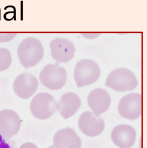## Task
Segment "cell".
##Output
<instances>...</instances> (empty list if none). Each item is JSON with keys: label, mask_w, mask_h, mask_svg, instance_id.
I'll return each instance as SVG.
<instances>
[{"label": "cell", "mask_w": 147, "mask_h": 148, "mask_svg": "<svg viewBox=\"0 0 147 148\" xmlns=\"http://www.w3.org/2000/svg\"><path fill=\"white\" fill-rule=\"evenodd\" d=\"M119 114L124 118L135 120L142 113V97L139 93H130L123 97L118 105Z\"/></svg>", "instance_id": "obj_6"}, {"label": "cell", "mask_w": 147, "mask_h": 148, "mask_svg": "<svg viewBox=\"0 0 147 148\" xmlns=\"http://www.w3.org/2000/svg\"><path fill=\"white\" fill-rule=\"evenodd\" d=\"M0 148H15V142L0 133Z\"/></svg>", "instance_id": "obj_16"}, {"label": "cell", "mask_w": 147, "mask_h": 148, "mask_svg": "<svg viewBox=\"0 0 147 148\" xmlns=\"http://www.w3.org/2000/svg\"><path fill=\"white\" fill-rule=\"evenodd\" d=\"M78 126L83 134L93 137L98 136L103 132L105 123L101 116L91 111H85L79 118Z\"/></svg>", "instance_id": "obj_7"}, {"label": "cell", "mask_w": 147, "mask_h": 148, "mask_svg": "<svg viewBox=\"0 0 147 148\" xmlns=\"http://www.w3.org/2000/svg\"><path fill=\"white\" fill-rule=\"evenodd\" d=\"M49 47L52 58L57 64L67 63L74 56L75 48L73 43L63 38H56L52 40Z\"/></svg>", "instance_id": "obj_8"}, {"label": "cell", "mask_w": 147, "mask_h": 148, "mask_svg": "<svg viewBox=\"0 0 147 148\" xmlns=\"http://www.w3.org/2000/svg\"><path fill=\"white\" fill-rule=\"evenodd\" d=\"M87 103L94 114L100 115L109 109L111 104L110 95L105 89L95 88L89 94Z\"/></svg>", "instance_id": "obj_12"}, {"label": "cell", "mask_w": 147, "mask_h": 148, "mask_svg": "<svg viewBox=\"0 0 147 148\" xmlns=\"http://www.w3.org/2000/svg\"><path fill=\"white\" fill-rule=\"evenodd\" d=\"M82 35L88 39H93L98 37L100 35V34L98 33H82Z\"/></svg>", "instance_id": "obj_18"}, {"label": "cell", "mask_w": 147, "mask_h": 148, "mask_svg": "<svg viewBox=\"0 0 147 148\" xmlns=\"http://www.w3.org/2000/svg\"><path fill=\"white\" fill-rule=\"evenodd\" d=\"M17 55L20 63L25 69L37 64L44 56L43 46L35 37H27L19 44Z\"/></svg>", "instance_id": "obj_1"}, {"label": "cell", "mask_w": 147, "mask_h": 148, "mask_svg": "<svg viewBox=\"0 0 147 148\" xmlns=\"http://www.w3.org/2000/svg\"><path fill=\"white\" fill-rule=\"evenodd\" d=\"M81 105L79 97L71 92L64 94L57 103V110L65 119H68L77 112Z\"/></svg>", "instance_id": "obj_13"}, {"label": "cell", "mask_w": 147, "mask_h": 148, "mask_svg": "<svg viewBox=\"0 0 147 148\" xmlns=\"http://www.w3.org/2000/svg\"><path fill=\"white\" fill-rule=\"evenodd\" d=\"M136 132L128 125H118L115 126L111 133L113 143L120 148H132L136 141Z\"/></svg>", "instance_id": "obj_10"}, {"label": "cell", "mask_w": 147, "mask_h": 148, "mask_svg": "<svg viewBox=\"0 0 147 148\" xmlns=\"http://www.w3.org/2000/svg\"><path fill=\"white\" fill-rule=\"evenodd\" d=\"M67 74L66 70L58 64H49L41 70L39 79L41 83L51 90L61 89L66 84Z\"/></svg>", "instance_id": "obj_4"}, {"label": "cell", "mask_w": 147, "mask_h": 148, "mask_svg": "<svg viewBox=\"0 0 147 148\" xmlns=\"http://www.w3.org/2000/svg\"><path fill=\"white\" fill-rule=\"evenodd\" d=\"M30 110L37 119H47L57 110V103L51 94L47 92L39 93L32 99Z\"/></svg>", "instance_id": "obj_5"}, {"label": "cell", "mask_w": 147, "mask_h": 148, "mask_svg": "<svg viewBox=\"0 0 147 148\" xmlns=\"http://www.w3.org/2000/svg\"><path fill=\"white\" fill-rule=\"evenodd\" d=\"M20 148H37L36 145L31 143H26L23 144Z\"/></svg>", "instance_id": "obj_19"}, {"label": "cell", "mask_w": 147, "mask_h": 148, "mask_svg": "<svg viewBox=\"0 0 147 148\" xmlns=\"http://www.w3.org/2000/svg\"><path fill=\"white\" fill-rule=\"evenodd\" d=\"M38 82L32 74L24 73L16 77L13 82V90L20 98L27 99L36 91Z\"/></svg>", "instance_id": "obj_9"}, {"label": "cell", "mask_w": 147, "mask_h": 148, "mask_svg": "<svg viewBox=\"0 0 147 148\" xmlns=\"http://www.w3.org/2000/svg\"><path fill=\"white\" fill-rule=\"evenodd\" d=\"M21 121L13 110L4 109L0 111V133L10 138L15 136L21 127Z\"/></svg>", "instance_id": "obj_11"}, {"label": "cell", "mask_w": 147, "mask_h": 148, "mask_svg": "<svg viewBox=\"0 0 147 148\" xmlns=\"http://www.w3.org/2000/svg\"><path fill=\"white\" fill-rule=\"evenodd\" d=\"M105 85L116 91L133 90L138 86V80L134 73L126 68H118L108 75Z\"/></svg>", "instance_id": "obj_2"}, {"label": "cell", "mask_w": 147, "mask_h": 148, "mask_svg": "<svg viewBox=\"0 0 147 148\" xmlns=\"http://www.w3.org/2000/svg\"><path fill=\"white\" fill-rule=\"evenodd\" d=\"M101 75L98 64L93 60L84 59L79 60L74 69V79L78 87L93 84Z\"/></svg>", "instance_id": "obj_3"}, {"label": "cell", "mask_w": 147, "mask_h": 148, "mask_svg": "<svg viewBox=\"0 0 147 148\" xmlns=\"http://www.w3.org/2000/svg\"><path fill=\"white\" fill-rule=\"evenodd\" d=\"M12 62V55L10 51L4 48H0V72L6 70Z\"/></svg>", "instance_id": "obj_15"}, {"label": "cell", "mask_w": 147, "mask_h": 148, "mask_svg": "<svg viewBox=\"0 0 147 148\" xmlns=\"http://www.w3.org/2000/svg\"><path fill=\"white\" fill-rule=\"evenodd\" d=\"M54 144L56 148H81L82 141L73 129L67 127L55 133Z\"/></svg>", "instance_id": "obj_14"}, {"label": "cell", "mask_w": 147, "mask_h": 148, "mask_svg": "<svg viewBox=\"0 0 147 148\" xmlns=\"http://www.w3.org/2000/svg\"><path fill=\"white\" fill-rule=\"evenodd\" d=\"M48 148H55V147L54 146V145H52V146H51V147H48Z\"/></svg>", "instance_id": "obj_20"}, {"label": "cell", "mask_w": 147, "mask_h": 148, "mask_svg": "<svg viewBox=\"0 0 147 148\" xmlns=\"http://www.w3.org/2000/svg\"><path fill=\"white\" fill-rule=\"evenodd\" d=\"M16 36V33H0V42H6L13 40Z\"/></svg>", "instance_id": "obj_17"}]
</instances>
